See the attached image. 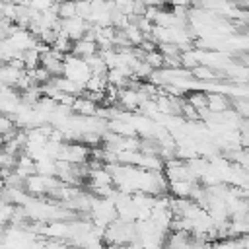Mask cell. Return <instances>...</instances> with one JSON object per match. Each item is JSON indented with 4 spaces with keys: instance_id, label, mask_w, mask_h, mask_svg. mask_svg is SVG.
Here are the masks:
<instances>
[{
    "instance_id": "obj_1",
    "label": "cell",
    "mask_w": 249,
    "mask_h": 249,
    "mask_svg": "<svg viewBox=\"0 0 249 249\" xmlns=\"http://www.w3.org/2000/svg\"><path fill=\"white\" fill-rule=\"evenodd\" d=\"M103 239L107 245H132L136 243V228L134 222H126V220H113L105 231H103Z\"/></svg>"
},
{
    "instance_id": "obj_2",
    "label": "cell",
    "mask_w": 249,
    "mask_h": 249,
    "mask_svg": "<svg viewBox=\"0 0 249 249\" xmlns=\"http://www.w3.org/2000/svg\"><path fill=\"white\" fill-rule=\"evenodd\" d=\"M62 76L86 88L88 80L91 78V70H89L86 58L74 56V54L70 53V54H66L64 60H62Z\"/></svg>"
},
{
    "instance_id": "obj_3",
    "label": "cell",
    "mask_w": 249,
    "mask_h": 249,
    "mask_svg": "<svg viewBox=\"0 0 249 249\" xmlns=\"http://www.w3.org/2000/svg\"><path fill=\"white\" fill-rule=\"evenodd\" d=\"M89 154L91 150L84 142H64L58 160L68 161L72 165H86L89 161Z\"/></svg>"
},
{
    "instance_id": "obj_4",
    "label": "cell",
    "mask_w": 249,
    "mask_h": 249,
    "mask_svg": "<svg viewBox=\"0 0 249 249\" xmlns=\"http://www.w3.org/2000/svg\"><path fill=\"white\" fill-rule=\"evenodd\" d=\"M88 29H89V23L76 16V18H70V19H60V31L58 33L66 35L72 43H76V41L86 37Z\"/></svg>"
},
{
    "instance_id": "obj_5",
    "label": "cell",
    "mask_w": 249,
    "mask_h": 249,
    "mask_svg": "<svg viewBox=\"0 0 249 249\" xmlns=\"http://www.w3.org/2000/svg\"><path fill=\"white\" fill-rule=\"evenodd\" d=\"M62 60L64 56L58 54L56 51H47L45 54H41V66L51 74V78L54 76H62Z\"/></svg>"
},
{
    "instance_id": "obj_6",
    "label": "cell",
    "mask_w": 249,
    "mask_h": 249,
    "mask_svg": "<svg viewBox=\"0 0 249 249\" xmlns=\"http://www.w3.org/2000/svg\"><path fill=\"white\" fill-rule=\"evenodd\" d=\"M196 181H169L167 183V195L173 198H191Z\"/></svg>"
},
{
    "instance_id": "obj_7",
    "label": "cell",
    "mask_w": 249,
    "mask_h": 249,
    "mask_svg": "<svg viewBox=\"0 0 249 249\" xmlns=\"http://www.w3.org/2000/svg\"><path fill=\"white\" fill-rule=\"evenodd\" d=\"M51 84H53V88H56L58 91H62V93H66V95H72V97H80V95L84 93V86H80V84H76V82H72V80H68V78H64V76H54V78H51Z\"/></svg>"
},
{
    "instance_id": "obj_8",
    "label": "cell",
    "mask_w": 249,
    "mask_h": 249,
    "mask_svg": "<svg viewBox=\"0 0 249 249\" xmlns=\"http://www.w3.org/2000/svg\"><path fill=\"white\" fill-rule=\"evenodd\" d=\"M206 107L210 113H224L228 109H231V99L224 93H206Z\"/></svg>"
},
{
    "instance_id": "obj_9",
    "label": "cell",
    "mask_w": 249,
    "mask_h": 249,
    "mask_svg": "<svg viewBox=\"0 0 249 249\" xmlns=\"http://www.w3.org/2000/svg\"><path fill=\"white\" fill-rule=\"evenodd\" d=\"M99 53V49H97V45L93 43V41H89V39H80V41H76L74 45H72V54L74 56H80V58H89V56H93V54H97Z\"/></svg>"
},
{
    "instance_id": "obj_10",
    "label": "cell",
    "mask_w": 249,
    "mask_h": 249,
    "mask_svg": "<svg viewBox=\"0 0 249 249\" xmlns=\"http://www.w3.org/2000/svg\"><path fill=\"white\" fill-rule=\"evenodd\" d=\"M72 113L74 115H82V117H93L95 115V109H97V103H93V101H89L88 97H84V95H80V97H76L74 99V103H72Z\"/></svg>"
},
{
    "instance_id": "obj_11",
    "label": "cell",
    "mask_w": 249,
    "mask_h": 249,
    "mask_svg": "<svg viewBox=\"0 0 249 249\" xmlns=\"http://www.w3.org/2000/svg\"><path fill=\"white\" fill-rule=\"evenodd\" d=\"M16 210H18L16 204H12V202L0 198V226H2V228H6V226L12 224V220H14V216H16Z\"/></svg>"
},
{
    "instance_id": "obj_12",
    "label": "cell",
    "mask_w": 249,
    "mask_h": 249,
    "mask_svg": "<svg viewBox=\"0 0 249 249\" xmlns=\"http://www.w3.org/2000/svg\"><path fill=\"white\" fill-rule=\"evenodd\" d=\"M35 171L39 175H47V177H54L56 175V160L53 158H41L35 161Z\"/></svg>"
},
{
    "instance_id": "obj_13",
    "label": "cell",
    "mask_w": 249,
    "mask_h": 249,
    "mask_svg": "<svg viewBox=\"0 0 249 249\" xmlns=\"http://www.w3.org/2000/svg\"><path fill=\"white\" fill-rule=\"evenodd\" d=\"M60 19H70L76 18V2L74 0H58V10H56Z\"/></svg>"
},
{
    "instance_id": "obj_14",
    "label": "cell",
    "mask_w": 249,
    "mask_h": 249,
    "mask_svg": "<svg viewBox=\"0 0 249 249\" xmlns=\"http://www.w3.org/2000/svg\"><path fill=\"white\" fill-rule=\"evenodd\" d=\"M144 62L146 64H150L154 70H160V68H163V54L156 49V51H152V53H144Z\"/></svg>"
},
{
    "instance_id": "obj_15",
    "label": "cell",
    "mask_w": 249,
    "mask_h": 249,
    "mask_svg": "<svg viewBox=\"0 0 249 249\" xmlns=\"http://www.w3.org/2000/svg\"><path fill=\"white\" fill-rule=\"evenodd\" d=\"M16 128H18V126H16L14 119L0 113V136H8V134H12Z\"/></svg>"
},
{
    "instance_id": "obj_16",
    "label": "cell",
    "mask_w": 249,
    "mask_h": 249,
    "mask_svg": "<svg viewBox=\"0 0 249 249\" xmlns=\"http://www.w3.org/2000/svg\"><path fill=\"white\" fill-rule=\"evenodd\" d=\"M53 2L54 0H31V4H29V8H33L35 12H47V10H51V6H53Z\"/></svg>"
},
{
    "instance_id": "obj_17",
    "label": "cell",
    "mask_w": 249,
    "mask_h": 249,
    "mask_svg": "<svg viewBox=\"0 0 249 249\" xmlns=\"http://www.w3.org/2000/svg\"><path fill=\"white\" fill-rule=\"evenodd\" d=\"M167 2H169L173 8H189L193 0H167Z\"/></svg>"
},
{
    "instance_id": "obj_18",
    "label": "cell",
    "mask_w": 249,
    "mask_h": 249,
    "mask_svg": "<svg viewBox=\"0 0 249 249\" xmlns=\"http://www.w3.org/2000/svg\"><path fill=\"white\" fill-rule=\"evenodd\" d=\"M14 4H18V6H29L31 4V0H12Z\"/></svg>"
},
{
    "instance_id": "obj_19",
    "label": "cell",
    "mask_w": 249,
    "mask_h": 249,
    "mask_svg": "<svg viewBox=\"0 0 249 249\" xmlns=\"http://www.w3.org/2000/svg\"><path fill=\"white\" fill-rule=\"evenodd\" d=\"M105 249H128V245H107Z\"/></svg>"
},
{
    "instance_id": "obj_20",
    "label": "cell",
    "mask_w": 249,
    "mask_h": 249,
    "mask_svg": "<svg viewBox=\"0 0 249 249\" xmlns=\"http://www.w3.org/2000/svg\"><path fill=\"white\" fill-rule=\"evenodd\" d=\"M2 241H4V228L0 226V245H2Z\"/></svg>"
}]
</instances>
